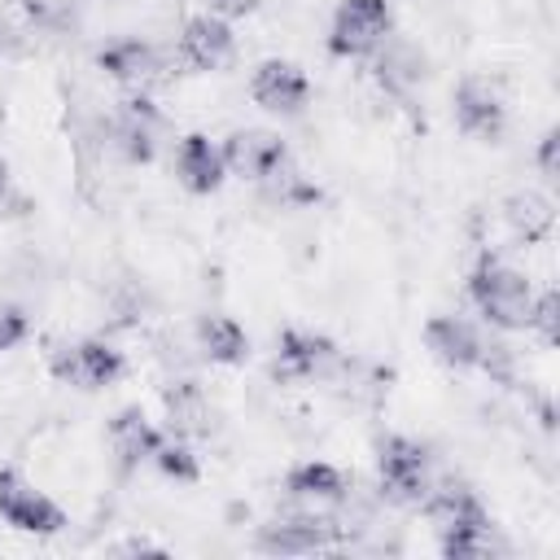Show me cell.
<instances>
[{"label": "cell", "instance_id": "6da1fadb", "mask_svg": "<svg viewBox=\"0 0 560 560\" xmlns=\"http://www.w3.org/2000/svg\"><path fill=\"white\" fill-rule=\"evenodd\" d=\"M468 298L477 306V315L499 328V332H529V315H534V298L538 289L529 284L525 271H516L503 258H481L468 276Z\"/></svg>", "mask_w": 560, "mask_h": 560}, {"label": "cell", "instance_id": "7a4b0ae2", "mask_svg": "<svg viewBox=\"0 0 560 560\" xmlns=\"http://www.w3.org/2000/svg\"><path fill=\"white\" fill-rule=\"evenodd\" d=\"M376 486L394 508H420L433 490V455L407 433H385L376 442Z\"/></svg>", "mask_w": 560, "mask_h": 560}, {"label": "cell", "instance_id": "3957f363", "mask_svg": "<svg viewBox=\"0 0 560 560\" xmlns=\"http://www.w3.org/2000/svg\"><path fill=\"white\" fill-rule=\"evenodd\" d=\"M389 35H394L389 0H337L332 26H328V52L359 61V57H372Z\"/></svg>", "mask_w": 560, "mask_h": 560}, {"label": "cell", "instance_id": "277c9868", "mask_svg": "<svg viewBox=\"0 0 560 560\" xmlns=\"http://www.w3.org/2000/svg\"><path fill=\"white\" fill-rule=\"evenodd\" d=\"M341 538V525L337 516H328L324 508H302L293 503V512L258 525L254 534V547L267 551V556H311V551H324Z\"/></svg>", "mask_w": 560, "mask_h": 560}, {"label": "cell", "instance_id": "5b68a950", "mask_svg": "<svg viewBox=\"0 0 560 560\" xmlns=\"http://www.w3.org/2000/svg\"><path fill=\"white\" fill-rule=\"evenodd\" d=\"M48 372L61 385H74V389H105L127 372V359L105 337H83V341L57 346L52 359H48Z\"/></svg>", "mask_w": 560, "mask_h": 560}, {"label": "cell", "instance_id": "8992f818", "mask_svg": "<svg viewBox=\"0 0 560 560\" xmlns=\"http://www.w3.org/2000/svg\"><path fill=\"white\" fill-rule=\"evenodd\" d=\"M158 136H162V114L144 92H131L127 101H118V109L105 118V144L131 162L144 166L158 153Z\"/></svg>", "mask_w": 560, "mask_h": 560}, {"label": "cell", "instance_id": "52a82bcc", "mask_svg": "<svg viewBox=\"0 0 560 560\" xmlns=\"http://www.w3.org/2000/svg\"><path fill=\"white\" fill-rule=\"evenodd\" d=\"M0 521L13 525L18 534H35V538H52L70 525L61 503H52L39 486H31L13 468H0Z\"/></svg>", "mask_w": 560, "mask_h": 560}, {"label": "cell", "instance_id": "ba28073f", "mask_svg": "<svg viewBox=\"0 0 560 560\" xmlns=\"http://www.w3.org/2000/svg\"><path fill=\"white\" fill-rule=\"evenodd\" d=\"M451 114L455 127L481 144H499L508 131V105L499 96V88L486 74H464L451 92Z\"/></svg>", "mask_w": 560, "mask_h": 560}, {"label": "cell", "instance_id": "9c48e42d", "mask_svg": "<svg viewBox=\"0 0 560 560\" xmlns=\"http://www.w3.org/2000/svg\"><path fill=\"white\" fill-rule=\"evenodd\" d=\"M346 368V354L337 350L332 337L311 332V328H284L280 350H276V376L280 381H328Z\"/></svg>", "mask_w": 560, "mask_h": 560}, {"label": "cell", "instance_id": "30bf717a", "mask_svg": "<svg viewBox=\"0 0 560 560\" xmlns=\"http://www.w3.org/2000/svg\"><path fill=\"white\" fill-rule=\"evenodd\" d=\"M219 153H223L228 175H241V179H249L254 188H258V184H267L276 171H284V166L293 162L289 144H284L276 131H262V127L232 131V136L219 144Z\"/></svg>", "mask_w": 560, "mask_h": 560}, {"label": "cell", "instance_id": "8fae6325", "mask_svg": "<svg viewBox=\"0 0 560 560\" xmlns=\"http://www.w3.org/2000/svg\"><path fill=\"white\" fill-rule=\"evenodd\" d=\"M249 96L267 109V114H280V118H298L311 101V79L302 66L284 61V57H267L254 66L249 74Z\"/></svg>", "mask_w": 560, "mask_h": 560}, {"label": "cell", "instance_id": "7c38bea8", "mask_svg": "<svg viewBox=\"0 0 560 560\" xmlns=\"http://www.w3.org/2000/svg\"><path fill=\"white\" fill-rule=\"evenodd\" d=\"M96 66H101L114 83H122V88H131V92H149L153 83L166 79V57H162V48L149 44V39H136V35L105 44V48L96 52Z\"/></svg>", "mask_w": 560, "mask_h": 560}, {"label": "cell", "instance_id": "4fadbf2b", "mask_svg": "<svg viewBox=\"0 0 560 560\" xmlns=\"http://www.w3.org/2000/svg\"><path fill=\"white\" fill-rule=\"evenodd\" d=\"M236 57V35L232 22L219 13H192L179 31V61H188L192 70H223Z\"/></svg>", "mask_w": 560, "mask_h": 560}, {"label": "cell", "instance_id": "5bb4252c", "mask_svg": "<svg viewBox=\"0 0 560 560\" xmlns=\"http://www.w3.org/2000/svg\"><path fill=\"white\" fill-rule=\"evenodd\" d=\"M424 350L451 368V372H468L481 363V350H486V337L477 324H468L464 315H433L424 324Z\"/></svg>", "mask_w": 560, "mask_h": 560}, {"label": "cell", "instance_id": "9a60e30c", "mask_svg": "<svg viewBox=\"0 0 560 560\" xmlns=\"http://www.w3.org/2000/svg\"><path fill=\"white\" fill-rule=\"evenodd\" d=\"M162 433L166 429H158L149 416H144V407H122L114 420H109V429H105V442H109V455H114V464H118V472L127 477V472H136L140 464H149L153 459V451H158V442H162Z\"/></svg>", "mask_w": 560, "mask_h": 560}, {"label": "cell", "instance_id": "2e32d148", "mask_svg": "<svg viewBox=\"0 0 560 560\" xmlns=\"http://www.w3.org/2000/svg\"><path fill=\"white\" fill-rule=\"evenodd\" d=\"M284 494H289V503L328 512V508H341L350 499V477L328 459H302L284 472Z\"/></svg>", "mask_w": 560, "mask_h": 560}, {"label": "cell", "instance_id": "e0dca14e", "mask_svg": "<svg viewBox=\"0 0 560 560\" xmlns=\"http://www.w3.org/2000/svg\"><path fill=\"white\" fill-rule=\"evenodd\" d=\"M372 74L385 92L394 96H411L424 79H429V57L420 44H411L407 35H389L376 52H372Z\"/></svg>", "mask_w": 560, "mask_h": 560}, {"label": "cell", "instance_id": "ac0fdd59", "mask_svg": "<svg viewBox=\"0 0 560 560\" xmlns=\"http://www.w3.org/2000/svg\"><path fill=\"white\" fill-rule=\"evenodd\" d=\"M175 179H179L192 197L219 192L223 179H228V166H223L219 144H214L210 136H201V131L179 136V144H175Z\"/></svg>", "mask_w": 560, "mask_h": 560}, {"label": "cell", "instance_id": "d6986e66", "mask_svg": "<svg viewBox=\"0 0 560 560\" xmlns=\"http://www.w3.org/2000/svg\"><path fill=\"white\" fill-rule=\"evenodd\" d=\"M162 407H166V429L179 438H214L219 433V411L197 381H171L162 389Z\"/></svg>", "mask_w": 560, "mask_h": 560}, {"label": "cell", "instance_id": "ffe728a7", "mask_svg": "<svg viewBox=\"0 0 560 560\" xmlns=\"http://www.w3.org/2000/svg\"><path fill=\"white\" fill-rule=\"evenodd\" d=\"M192 332H197V350H201L206 363L241 368L249 359V337L232 315H201Z\"/></svg>", "mask_w": 560, "mask_h": 560}, {"label": "cell", "instance_id": "44dd1931", "mask_svg": "<svg viewBox=\"0 0 560 560\" xmlns=\"http://www.w3.org/2000/svg\"><path fill=\"white\" fill-rule=\"evenodd\" d=\"M503 223L512 228L516 241L534 245V241H542V236L556 228V206H551L547 192H538V188H521V192H512V197L503 201Z\"/></svg>", "mask_w": 560, "mask_h": 560}, {"label": "cell", "instance_id": "7402d4cb", "mask_svg": "<svg viewBox=\"0 0 560 560\" xmlns=\"http://www.w3.org/2000/svg\"><path fill=\"white\" fill-rule=\"evenodd\" d=\"M162 477H171V481H179V486H192L197 477H201V464H197V455H192V446H188V438H179V433H162V442H158V451H153V459H149Z\"/></svg>", "mask_w": 560, "mask_h": 560}, {"label": "cell", "instance_id": "603a6c76", "mask_svg": "<svg viewBox=\"0 0 560 560\" xmlns=\"http://www.w3.org/2000/svg\"><path fill=\"white\" fill-rule=\"evenodd\" d=\"M438 547L451 560H490L499 551L494 521L490 525H468V529H446V534H438Z\"/></svg>", "mask_w": 560, "mask_h": 560}, {"label": "cell", "instance_id": "cb8c5ba5", "mask_svg": "<svg viewBox=\"0 0 560 560\" xmlns=\"http://www.w3.org/2000/svg\"><path fill=\"white\" fill-rule=\"evenodd\" d=\"M18 9L39 31H70L79 22V0H18Z\"/></svg>", "mask_w": 560, "mask_h": 560}, {"label": "cell", "instance_id": "d4e9b609", "mask_svg": "<svg viewBox=\"0 0 560 560\" xmlns=\"http://www.w3.org/2000/svg\"><path fill=\"white\" fill-rule=\"evenodd\" d=\"M529 332H538L542 346H556V341H560V293H556V289H542V293L534 298Z\"/></svg>", "mask_w": 560, "mask_h": 560}, {"label": "cell", "instance_id": "484cf974", "mask_svg": "<svg viewBox=\"0 0 560 560\" xmlns=\"http://www.w3.org/2000/svg\"><path fill=\"white\" fill-rule=\"evenodd\" d=\"M26 337H31V319H26V311L0 302V354L13 350V346H22Z\"/></svg>", "mask_w": 560, "mask_h": 560}, {"label": "cell", "instance_id": "4316f807", "mask_svg": "<svg viewBox=\"0 0 560 560\" xmlns=\"http://www.w3.org/2000/svg\"><path fill=\"white\" fill-rule=\"evenodd\" d=\"M556 144H560V131H556V127H547V131H542V140H538V153H534V166H538V175H542V184H556V179H560V162H556Z\"/></svg>", "mask_w": 560, "mask_h": 560}, {"label": "cell", "instance_id": "83f0119b", "mask_svg": "<svg viewBox=\"0 0 560 560\" xmlns=\"http://www.w3.org/2000/svg\"><path fill=\"white\" fill-rule=\"evenodd\" d=\"M22 210V192L13 188V175H9V166L0 162V219H9V214H18Z\"/></svg>", "mask_w": 560, "mask_h": 560}, {"label": "cell", "instance_id": "f1b7e54d", "mask_svg": "<svg viewBox=\"0 0 560 560\" xmlns=\"http://www.w3.org/2000/svg\"><path fill=\"white\" fill-rule=\"evenodd\" d=\"M254 9H258V0H210V13H219V18H245Z\"/></svg>", "mask_w": 560, "mask_h": 560}]
</instances>
